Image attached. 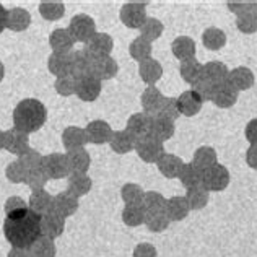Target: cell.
Wrapping results in <instances>:
<instances>
[{
  "mask_svg": "<svg viewBox=\"0 0 257 257\" xmlns=\"http://www.w3.org/2000/svg\"><path fill=\"white\" fill-rule=\"evenodd\" d=\"M4 234L7 241L17 249H28L41 238V216L28 207L7 213L4 221Z\"/></svg>",
  "mask_w": 257,
  "mask_h": 257,
  "instance_id": "1",
  "label": "cell"
},
{
  "mask_svg": "<svg viewBox=\"0 0 257 257\" xmlns=\"http://www.w3.org/2000/svg\"><path fill=\"white\" fill-rule=\"evenodd\" d=\"M47 119V109L39 99L26 98L13 109V127L20 132L33 134L41 128Z\"/></svg>",
  "mask_w": 257,
  "mask_h": 257,
  "instance_id": "2",
  "label": "cell"
},
{
  "mask_svg": "<svg viewBox=\"0 0 257 257\" xmlns=\"http://www.w3.org/2000/svg\"><path fill=\"white\" fill-rule=\"evenodd\" d=\"M67 30H69L73 41L86 43V41H90V38L96 33V23H94V20L90 15H86V13H78V15H75L70 20V25Z\"/></svg>",
  "mask_w": 257,
  "mask_h": 257,
  "instance_id": "3",
  "label": "cell"
},
{
  "mask_svg": "<svg viewBox=\"0 0 257 257\" xmlns=\"http://www.w3.org/2000/svg\"><path fill=\"white\" fill-rule=\"evenodd\" d=\"M229 184V171L223 165H213L208 170L202 171V182L200 186L205 191H225Z\"/></svg>",
  "mask_w": 257,
  "mask_h": 257,
  "instance_id": "4",
  "label": "cell"
},
{
  "mask_svg": "<svg viewBox=\"0 0 257 257\" xmlns=\"http://www.w3.org/2000/svg\"><path fill=\"white\" fill-rule=\"evenodd\" d=\"M135 152L145 163H158V160L165 155V148L160 140L152 137V135H147V137L137 139Z\"/></svg>",
  "mask_w": 257,
  "mask_h": 257,
  "instance_id": "5",
  "label": "cell"
},
{
  "mask_svg": "<svg viewBox=\"0 0 257 257\" xmlns=\"http://www.w3.org/2000/svg\"><path fill=\"white\" fill-rule=\"evenodd\" d=\"M41 170L49 179H62L65 176H70L69 161L62 153H51L43 157Z\"/></svg>",
  "mask_w": 257,
  "mask_h": 257,
  "instance_id": "6",
  "label": "cell"
},
{
  "mask_svg": "<svg viewBox=\"0 0 257 257\" xmlns=\"http://www.w3.org/2000/svg\"><path fill=\"white\" fill-rule=\"evenodd\" d=\"M147 9L144 2H127L120 9V22L127 28L140 30L147 22Z\"/></svg>",
  "mask_w": 257,
  "mask_h": 257,
  "instance_id": "7",
  "label": "cell"
},
{
  "mask_svg": "<svg viewBox=\"0 0 257 257\" xmlns=\"http://www.w3.org/2000/svg\"><path fill=\"white\" fill-rule=\"evenodd\" d=\"M112 38L106 33H94L90 38V41L85 43L83 51L90 56L91 59H99V57H106L109 56L112 51Z\"/></svg>",
  "mask_w": 257,
  "mask_h": 257,
  "instance_id": "8",
  "label": "cell"
},
{
  "mask_svg": "<svg viewBox=\"0 0 257 257\" xmlns=\"http://www.w3.org/2000/svg\"><path fill=\"white\" fill-rule=\"evenodd\" d=\"M4 148L9 150L10 153L17 155L20 158L22 155H25L30 150V137L28 134L17 131L15 127L9 128L4 132Z\"/></svg>",
  "mask_w": 257,
  "mask_h": 257,
  "instance_id": "9",
  "label": "cell"
},
{
  "mask_svg": "<svg viewBox=\"0 0 257 257\" xmlns=\"http://www.w3.org/2000/svg\"><path fill=\"white\" fill-rule=\"evenodd\" d=\"M78 210V199L73 197L70 192H59L54 195V204H52V213H56L62 218H69Z\"/></svg>",
  "mask_w": 257,
  "mask_h": 257,
  "instance_id": "10",
  "label": "cell"
},
{
  "mask_svg": "<svg viewBox=\"0 0 257 257\" xmlns=\"http://www.w3.org/2000/svg\"><path fill=\"white\" fill-rule=\"evenodd\" d=\"M70 57V75L73 78H82L85 75H91V64L93 59L88 54L80 49V51H72L69 54Z\"/></svg>",
  "mask_w": 257,
  "mask_h": 257,
  "instance_id": "11",
  "label": "cell"
},
{
  "mask_svg": "<svg viewBox=\"0 0 257 257\" xmlns=\"http://www.w3.org/2000/svg\"><path fill=\"white\" fill-rule=\"evenodd\" d=\"M101 93V82L93 75H85L77 78V90L75 94L82 101H94Z\"/></svg>",
  "mask_w": 257,
  "mask_h": 257,
  "instance_id": "12",
  "label": "cell"
},
{
  "mask_svg": "<svg viewBox=\"0 0 257 257\" xmlns=\"http://www.w3.org/2000/svg\"><path fill=\"white\" fill-rule=\"evenodd\" d=\"M85 134H86V139L90 144L101 145V144H106V142L111 140L112 128L106 120H91V122L85 127Z\"/></svg>",
  "mask_w": 257,
  "mask_h": 257,
  "instance_id": "13",
  "label": "cell"
},
{
  "mask_svg": "<svg viewBox=\"0 0 257 257\" xmlns=\"http://www.w3.org/2000/svg\"><path fill=\"white\" fill-rule=\"evenodd\" d=\"M119 70L117 62L114 60L111 56L106 57H99V59H93L91 64V75L96 77L99 82L103 80H109L112 77H116V73Z\"/></svg>",
  "mask_w": 257,
  "mask_h": 257,
  "instance_id": "14",
  "label": "cell"
},
{
  "mask_svg": "<svg viewBox=\"0 0 257 257\" xmlns=\"http://www.w3.org/2000/svg\"><path fill=\"white\" fill-rule=\"evenodd\" d=\"M150 125H152V116L147 112H137L132 114L127 120V127L125 131L135 139H142L147 137L150 134Z\"/></svg>",
  "mask_w": 257,
  "mask_h": 257,
  "instance_id": "15",
  "label": "cell"
},
{
  "mask_svg": "<svg viewBox=\"0 0 257 257\" xmlns=\"http://www.w3.org/2000/svg\"><path fill=\"white\" fill-rule=\"evenodd\" d=\"M202 106H204V101H202V98L194 90H187L184 93H181V96L178 98V107L182 116L187 117L195 116V114L200 112Z\"/></svg>",
  "mask_w": 257,
  "mask_h": 257,
  "instance_id": "16",
  "label": "cell"
},
{
  "mask_svg": "<svg viewBox=\"0 0 257 257\" xmlns=\"http://www.w3.org/2000/svg\"><path fill=\"white\" fill-rule=\"evenodd\" d=\"M238 96H239V93L236 91L228 82H225V83L215 85L212 101L218 107H221V109H226V107H231V106L236 104Z\"/></svg>",
  "mask_w": 257,
  "mask_h": 257,
  "instance_id": "17",
  "label": "cell"
},
{
  "mask_svg": "<svg viewBox=\"0 0 257 257\" xmlns=\"http://www.w3.org/2000/svg\"><path fill=\"white\" fill-rule=\"evenodd\" d=\"M226 82L231 85L236 91H246L254 85V73L247 67H236V69L229 70Z\"/></svg>",
  "mask_w": 257,
  "mask_h": 257,
  "instance_id": "18",
  "label": "cell"
},
{
  "mask_svg": "<svg viewBox=\"0 0 257 257\" xmlns=\"http://www.w3.org/2000/svg\"><path fill=\"white\" fill-rule=\"evenodd\" d=\"M64 228H65V220L62 216H59L56 213H47L41 216V234L44 238H49L54 241L64 233Z\"/></svg>",
  "mask_w": 257,
  "mask_h": 257,
  "instance_id": "19",
  "label": "cell"
},
{
  "mask_svg": "<svg viewBox=\"0 0 257 257\" xmlns=\"http://www.w3.org/2000/svg\"><path fill=\"white\" fill-rule=\"evenodd\" d=\"M52 204H54V197L43 189V191H35L30 195L28 208L31 212L38 213L39 216H44L47 213H52Z\"/></svg>",
  "mask_w": 257,
  "mask_h": 257,
  "instance_id": "20",
  "label": "cell"
},
{
  "mask_svg": "<svg viewBox=\"0 0 257 257\" xmlns=\"http://www.w3.org/2000/svg\"><path fill=\"white\" fill-rule=\"evenodd\" d=\"M189 210H191V207H189V202L186 197H179V195H176V197H171V199L166 200L165 215L170 221L184 220L189 213Z\"/></svg>",
  "mask_w": 257,
  "mask_h": 257,
  "instance_id": "21",
  "label": "cell"
},
{
  "mask_svg": "<svg viewBox=\"0 0 257 257\" xmlns=\"http://www.w3.org/2000/svg\"><path fill=\"white\" fill-rule=\"evenodd\" d=\"M65 157H67V161H69L70 174H86V171L90 170L91 158L85 148L67 152Z\"/></svg>",
  "mask_w": 257,
  "mask_h": 257,
  "instance_id": "22",
  "label": "cell"
},
{
  "mask_svg": "<svg viewBox=\"0 0 257 257\" xmlns=\"http://www.w3.org/2000/svg\"><path fill=\"white\" fill-rule=\"evenodd\" d=\"M152 137L160 140L163 144L165 140H170L174 135V122L163 116H152V125H150V134Z\"/></svg>",
  "mask_w": 257,
  "mask_h": 257,
  "instance_id": "23",
  "label": "cell"
},
{
  "mask_svg": "<svg viewBox=\"0 0 257 257\" xmlns=\"http://www.w3.org/2000/svg\"><path fill=\"white\" fill-rule=\"evenodd\" d=\"M73 38L70 36L69 30L57 28L51 33L49 36V44L52 47V52L56 54H70L73 47Z\"/></svg>",
  "mask_w": 257,
  "mask_h": 257,
  "instance_id": "24",
  "label": "cell"
},
{
  "mask_svg": "<svg viewBox=\"0 0 257 257\" xmlns=\"http://www.w3.org/2000/svg\"><path fill=\"white\" fill-rule=\"evenodd\" d=\"M30 25H31V15L28 10L15 7V9L9 10V13H7V28L9 30L20 33L25 31Z\"/></svg>",
  "mask_w": 257,
  "mask_h": 257,
  "instance_id": "25",
  "label": "cell"
},
{
  "mask_svg": "<svg viewBox=\"0 0 257 257\" xmlns=\"http://www.w3.org/2000/svg\"><path fill=\"white\" fill-rule=\"evenodd\" d=\"M171 49H173V54H174L176 59L186 62V60H191L195 57V51H197V47H195V43H194L192 38L179 36L173 41Z\"/></svg>",
  "mask_w": 257,
  "mask_h": 257,
  "instance_id": "26",
  "label": "cell"
},
{
  "mask_svg": "<svg viewBox=\"0 0 257 257\" xmlns=\"http://www.w3.org/2000/svg\"><path fill=\"white\" fill-rule=\"evenodd\" d=\"M86 142H88V139H86L85 128H82V127H73V125L67 127L62 134V144L67 148V152L80 150V148L85 147Z\"/></svg>",
  "mask_w": 257,
  "mask_h": 257,
  "instance_id": "27",
  "label": "cell"
},
{
  "mask_svg": "<svg viewBox=\"0 0 257 257\" xmlns=\"http://www.w3.org/2000/svg\"><path fill=\"white\" fill-rule=\"evenodd\" d=\"M163 99H165V96L161 94L158 88L148 86L144 91V94H142V107H144L145 112L150 114V116H157Z\"/></svg>",
  "mask_w": 257,
  "mask_h": 257,
  "instance_id": "28",
  "label": "cell"
},
{
  "mask_svg": "<svg viewBox=\"0 0 257 257\" xmlns=\"http://www.w3.org/2000/svg\"><path fill=\"white\" fill-rule=\"evenodd\" d=\"M228 67L223 62H207L202 69V77L213 85L225 83L228 80Z\"/></svg>",
  "mask_w": 257,
  "mask_h": 257,
  "instance_id": "29",
  "label": "cell"
},
{
  "mask_svg": "<svg viewBox=\"0 0 257 257\" xmlns=\"http://www.w3.org/2000/svg\"><path fill=\"white\" fill-rule=\"evenodd\" d=\"M47 69L56 75L57 78H62L70 75V57L69 54H56L52 52L49 59H47Z\"/></svg>",
  "mask_w": 257,
  "mask_h": 257,
  "instance_id": "30",
  "label": "cell"
},
{
  "mask_svg": "<svg viewBox=\"0 0 257 257\" xmlns=\"http://www.w3.org/2000/svg\"><path fill=\"white\" fill-rule=\"evenodd\" d=\"M158 170L160 173L165 176L168 179H173V178H178L179 171L182 168V160L179 157H176L173 153H165L163 157L158 160Z\"/></svg>",
  "mask_w": 257,
  "mask_h": 257,
  "instance_id": "31",
  "label": "cell"
},
{
  "mask_svg": "<svg viewBox=\"0 0 257 257\" xmlns=\"http://www.w3.org/2000/svg\"><path fill=\"white\" fill-rule=\"evenodd\" d=\"M135 142H137V139L132 137L127 131H117V132H112L109 145L112 148V152L124 155V153L135 150Z\"/></svg>",
  "mask_w": 257,
  "mask_h": 257,
  "instance_id": "32",
  "label": "cell"
},
{
  "mask_svg": "<svg viewBox=\"0 0 257 257\" xmlns=\"http://www.w3.org/2000/svg\"><path fill=\"white\" fill-rule=\"evenodd\" d=\"M139 73H140V77L145 83L153 86V83L158 82V80L161 78V75H163V67H161V64L158 62V60L147 59V60H144V62H140Z\"/></svg>",
  "mask_w": 257,
  "mask_h": 257,
  "instance_id": "33",
  "label": "cell"
},
{
  "mask_svg": "<svg viewBox=\"0 0 257 257\" xmlns=\"http://www.w3.org/2000/svg\"><path fill=\"white\" fill-rule=\"evenodd\" d=\"M93 182L90 176L86 174H70L69 181H67V192H70L73 197H82L91 191Z\"/></svg>",
  "mask_w": 257,
  "mask_h": 257,
  "instance_id": "34",
  "label": "cell"
},
{
  "mask_svg": "<svg viewBox=\"0 0 257 257\" xmlns=\"http://www.w3.org/2000/svg\"><path fill=\"white\" fill-rule=\"evenodd\" d=\"M192 165L197 168L199 171H205L208 168L216 165V153L212 147H200L197 152L194 153Z\"/></svg>",
  "mask_w": 257,
  "mask_h": 257,
  "instance_id": "35",
  "label": "cell"
},
{
  "mask_svg": "<svg viewBox=\"0 0 257 257\" xmlns=\"http://www.w3.org/2000/svg\"><path fill=\"white\" fill-rule=\"evenodd\" d=\"M202 43H204V46L207 47V49L218 51L226 44V35L223 30L212 26V28H207L204 31V35H202Z\"/></svg>",
  "mask_w": 257,
  "mask_h": 257,
  "instance_id": "36",
  "label": "cell"
},
{
  "mask_svg": "<svg viewBox=\"0 0 257 257\" xmlns=\"http://www.w3.org/2000/svg\"><path fill=\"white\" fill-rule=\"evenodd\" d=\"M202 69H204V65H202L199 60L191 59V60H186V62L181 64L179 73H181V77L184 82L194 85L197 80L202 78Z\"/></svg>",
  "mask_w": 257,
  "mask_h": 257,
  "instance_id": "37",
  "label": "cell"
},
{
  "mask_svg": "<svg viewBox=\"0 0 257 257\" xmlns=\"http://www.w3.org/2000/svg\"><path fill=\"white\" fill-rule=\"evenodd\" d=\"M28 252H30V257H56L57 247L54 244L52 239L41 236V238L28 249Z\"/></svg>",
  "mask_w": 257,
  "mask_h": 257,
  "instance_id": "38",
  "label": "cell"
},
{
  "mask_svg": "<svg viewBox=\"0 0 257 257\" xmlns=\"http://www.w3.org/2000/svg\"><path fill=\"white\" fill-rule=\"evenodd\" d=\"M178 178L181 179L182 186H184L186 189H191V187H195V186H200L202 171H199L192 163H186V165H182Z\"/></svg>",
  "mask_w": 257,
  "mask_h": 257,
  "instance_id": "39",
  "label": "cell"
},
{
  "mask_svg": "<svg viewBox=\"0 0 257 257\" xmlns=\"http://www.w3.org/2000/svg\"><path fill=\"white\" fill-rule=\"evenodd\" d=\"M128 52H131V56L135 59V60H140V62H144L147 59H152V44L144 39L142 36L135 38L132 44L128 46Z\"/></svg>",
  "mask_w": 257,
  "mask_h": 257,
  "instance_id": "40",
  "label": "cell"
},
{
  "mask_svg": "<svg viewBox=\"0 0 257 257\" xmlns=\"http://www.w3.org/2000/svg\"><path fill=\"white\" fill-rule=\"evenodd\" d=\"M145 208L144 205H125L122 210V221L127 226H139L145 221Z\"/></svg>",
  "mask_w": 257,
  "mask_h": 257,
  "instance_id": "41",
  "label": "cell"
},
{
  "mask_svg": "<svg viewBox=\"0 0 257 257\" xmlns=\"http://www.w3.org/2000/svg\"><path fill=\"white\" fill-rule=\"evenodd\" d=\"M184 197L189 202V207L194 208V210H200L208 202V191H205L202 186H195V187L187 189V194Z\"/></svg>",
  "mask_w": 257,
  "mask_h": 257,
  "instance_id": "42",
  "label": "cell"
},
{
  "mask_svg": "<svg viewBox=\"0 0 257 257\" xmlns=\"http://www.w3.org/2000/svg\"><path fill=\"white\" fill-rule=\"evenodd\" d=\"M39 13L47 22L60 20L65 13V5L62 2H41L39 4Z\"/></svg>",
  "mask_w": 257,
  "mask_h": 257,
  "instance_id": "43",
  "label": "cell"
},
{
  "mask_svg": "<svg viewBox=\"0 0 257 257\" xmlns=\"http://www.w3.org/2000/svg\"><path fill=\"white\" fill-rule=\"evenodd\" d=\"M142 205H144L145 212L147 213H157V212H165V207H166V199L161 195L160 192H145V197H144V202H142Z\"/></svg>",
  "mask_w": 257,
  "mask_h": 257,
  "instance_id": "44",
  "label": "cell"
},
{
  "mask_svg": "<svg viewBox=\"0 0 257 257\" xmlns=\"http://www.w3.org/2000/svg\"><path fill=\"white\" fill-rule=\"evenodd\" d=\"M163 30H165V26H163V23L160 22V20H157V18H147L145 25L140 28V33H142L140 36L144 38V39H147L148 43H152V41H155V39H158L161 36Z\"/></svg>",
  "mask_w": 257,
  "mask_h": 257,
  "instance_id": "45",
  "label": "cell"
},
{
  "mask_svg": "<svg viewBox=\"0 0 257 257\" xmlns=\"http://www.w3.org/2000/svg\"><path fill=\"white\" fill-rule=\"evenodd\" d=\"M122 200L125 202V205H142L145 197V192L142 191V187L137 184H125L120 191Z\"/></svg>",
  "mask_w": 257,
  "mask_h": 257,
  "instance_id": "46",
  "label": "cell"
},
{
  "mask_svg": "<svg viewBox=\"0 0 257 257\" xmlns=\"http://www.w3.org/2000/svg\"><path fill=\"white\" fill-rule=\"evenodd\" d=\"M18 161H20V165L25 168L26 173H31V171H36V170H41L43 155L38 153L36 150H33V148H30L28 152L18 158Z\"/></svg>",
  "mask_w": 257,
  "mask_h": 257,
  "instance_id": "47",
  "label": "cell"
},
{
  "mask_svg": "<svg viewBox=\"0 0 257 257\" xmlns=\"http://www.w3.org/2000/svg\"><path fill=\"white\" fill-rule=\"evenodd\" d=\"M145 225L148 226L150 231L160 233L170 226V220L166 218L165 212H157V213H147L145 215Z\"/></svg>",
  "mask_w": 257,
  "mask_h": 257,
  "instance_id": "48",
  "label": "cell"
},
{
  "mask_svg": "<svg viewBox=\"0 0 257 257\" xmlns=\"http://www.w3.org/2000/svg\"><path fill=\"white\" fill-rule=\"evenodd\" d=\"M236 26L241 33L244 35H252V33L257 31V17L252 12L242 13L238 18H236Z\"/></svg>",
  "mask_w": 257,
  "mask_h": 257,
  "instance_id": "49",
  "label": "cell"
},
{
  "mask_svg": "<svg viewBox=\"0 0 257 257\" xmlns=\"http://www.w3.org/2000/svg\"><path fill=\"white\" fill-rule=\"evenodd\" d=\"M54 88H56V91L60 94V96H72V94H75V90H77V80L72 75L56 78Z\"/></svg>",
  "mask_w": 257,
  "mask_h": 257,
  "instance_id": "50",
  "label": "cell"
},
{
  "mask_svg": "<svg viewBox=\"0 0 257 257\" xmlns=\"http://www.w3.org/2000/svg\"><path fill=\"white\" fill-rule=\"evenodd\" d=\"M158 116H163L170 120L178 119L181 116L179 107H178V98H165L158 111Z\"/></svg>",
  "mask_w": 257,
  "mask_h": 257,
  "instance_id": "51",
  "label": "cell"
},
{
  "mask_svg": "<svg viewBox=\"0 0 257 257\" xmlns=\"http://www.w3.org/2000/svg\"><path fill=\"white\" fill-rule=\"evenodd\" d=\"M47 179H49V178H47V176L44 174L43 170H36V171H31V173L26 174L25 184L28 186L33 192H35V191H43Z\"/></svg>",
  "mask_w": 257,
  "mask_h": 257,
  "instance_id": "52",
  "label": "cell"
},
{
  "mask_svg": "<svg viewBox=\"0 0 257 257\" xmlns=\"http://www.w3.org/2000/svg\"><path fill=\"white\" fill-rule=\"evenodd\" d=\"M5 174H7V179H9L10 182H15V184H20V182H25L26 181V173L25 168L20 165V161H13V163H10L9 166H7L5 170Z\"/></svg>",
  "mask_w": 257,
  "mask_h": 257,
  "instance_id": "53",
  "label": "cell"
},
{
  "mask_svg": "<svg viewBox=\"0 0 257 257\" xmlns=\"http://www.w3.org/2000/svg\"><path fill=\"white\" fill-rule=\"evenodd\" d=\"M213 88H215V85L208 82V80H205L204 77H202L200 80H197V82L192 85V90L199 94L204 103H205V101H212Z\"/></svg>",
  "mask_w": 257,
  "mask_h": 257,
  "instance_id": "54",
  "label": "cell"
},
{
  "mask_svg": "<svg viewBox=\"0 0 257 257\" xmlns=\"http://www.w3.org/2000/svg\"><path fill=\"white\" fill-rule=\"evenodd\" d=\"M134 257H157V249L148 242H144V244H139L135 247Z\"/></svg>",
  "mask_w": 257,
  "mask_h": 257,
  "instance_id": "55",
  "label": "cell"
},
{
  "mask_svg": "<svg viewBox=\"0 0 257 257\" xmlns=\"http://www.w3.org/2000/svg\"><path fill=\"white\" fill-rule=\"evenodd\" d=\"M26 207H28V204H26L22 197H10V199H7V202H5V212L7 213L20 210V208H26Z\"/></svg>",
  "mask_w": 257,
  "mask_h": 257,
  "instance_id": "56",
  "label": "cell"
},
{
  "mask_svg": "<svg viewBox=\"0 0 257 257\" xmlns=\"http://www.w3.org/2000/svg\"><path fill=\"white\" fill-rule=\"evenodd\" d=\"M228 9L231 10L233 13H236V15H242V13H247L251 12L252 9V2H228Z\"/></svg>",
  "mask_w": 257,
  "mask_h": 257,
  "instance_id": "57",
  "label": "cell"
},
{
  "mask_svg": "<svg viewBox=\"0 0 257 257\" xmlns=\"http://www.w3.org/2000/svg\"><path fill=\"white\" fill-rule=\"evenodd\" d=\"M244 135L247 142L251 145H257V117L249 120L247 125H246V131H244Z\"/></svg>",
  "mask_w": 257,
  "mask_h": 257,
  "instance_id": "58",
  "label": "cell"
},
{
  "mask_svg": "<svg viewBox=\"0 0 257 257\" xmlns=\"http://www.w3.org/2000/svg\"><path fill=\"white\" fill-rule=\"evenodd\" d=\"M246 161H247V165L252 168V170H257V145H251L247 148Z\"/></svg>",
  "mask_w": 257,
  "mask_h": 257,
  "instance_id": "59",
  "label": "cell"
},
{
  "mask_svg": "<svg viewBox=\"0 0 257 257\" xmlns=\"http://www.w3.org/2000/svg\"><path fill=\"white\" fill-rule=\"evenodd\" d=\"M7 13L9 10H5V7L0 4V33L7 28Z\"/></svg>",
  "mask_w": 257,
  "mask_h": 257,
  "instance_id": "60",
  "label": "cell"
},
{
  "mask_svg": "<svg viewBox=\"0 0 257 257\" xmlns=\"http://www.w3.org/2000/svg\"><path fill=\"white\" fill-rule=\"evenodd\" d=\"M7 257H30V252L28 251H25V249H17V247H13L10 249V252Z\"/></svg>",
  "mask_w": 257,
  "mask_h": 257,
  "instance_id": "61",
  "label": "cell"
},
{
  "mask_svg": "<svg viewBox=\"0 0 257 257\" xmlns=\"http://www.w3.org/2000/svg\"><path fill=\"white\" fill-rule=\"evenodd\" d=\"M4 77H5V67H4L2 62H0V82L4 80Z\"/></svg>",
  "mask_w": 257,
  "mask_h": 257,
  "instance_id": "62",
  "label": "cell"
},
{
  "mask_svg": "<svg viewBox=\"0 0 257 257\" xmlns=\"http://www.w3.org/2000/svg\"><path fill=\"white\" fill-rule=\"evenodd\" d=\"M251 12L257 17V2H252V9H251Z\"/></svg>",
  "mask_w": 257,
  "mask_h": 257,
  "instance_id": "63",
  "label": "cell"
},
{
  "mask_svg": "<svg viewBox=\"0 0 257 257\" xmlns=\"http://www.w3.org/2000/svg\"><path fill=\"white\" fill-rule=\"evenodd\" d=\"M0 148H4V131H0Z\"/></svg>",
  "mask_w": 257,
  "mask_h": 257,
  "instance_id": "64",
  "label": "cell"
}]
</instances>
